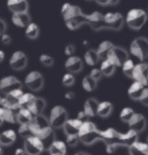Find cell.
<instances>
[{"mask_svg": "<svg viewBox=\"0 0 148 155\" xmlns=\"http://www.w3.org/2000/svg\"><path fill=\"white\" fill-rule=\"evenodd\" d=\"M44 77L38 71H32L26 74L24 79V85L32 91H40L44 87Z\"/></svg>", "mask_w": 148, "mask_h": 155, "instance_id": "9", "label": "cell"}, {"mask_svg": "<svg viewBox=\"0 0 148 155\" xmlns=\"http://www.w3.org/2000/svg\"><path fill=\"white\" fill-rule=\"evenodd\" d=\"M135 114V111L134 109H132L131 107H125L121 110L120 112V120H121L123 123L128 124L129 121L131 120V118L133 117V115Z\"/></svg>", "mask_w": 148, "mask_h": 155, "instance_id": "38", "label": "cell"}, {"mask_svg": "<svg viewBox=\"0 0 148 155\" xmlns=\"http://www.w3.org/2000/svg\"><path fill=\"white\" fill-rule=\"evenodd\" d=\"M1 100H2V98H1V97H0V104H1Z\"/></svg>", "mask_w": 148, "mask_h": 155, "instance_id": "58", "label": "cell"}, {"mask_svg": "<svg viewBox=\"0 0 148 155\" xmlns=\"http://www.w3.org/2000/svg\"><path fill=\"white\" fill-rule=\"evenodd\" d=\"M130 53L141 62H143L148 57V39L145 37L134 39L130 44Z\"/></svg>", "mask_w": 148, "mask_h": 155, "instance_id": "3", "label": "cell"}, {"mask_svg": "<svg viewBox=\"0 0 148 155\" xmlns=\"http://www.w3.org/2000/svg\"><path fill=\"white\" fill-rule=\"evenodd\" d=\"M74 96H75V94H74L73 92H71V91H68V92L65 93V98L68 99V100H71V99H73Z\"/></svg>", "mask_w": 148, "mask_h": 155, "instance_id": "52", "label": "cell"}, {"mask_svg": "<svg viewBox=\"0 0 148 155\" xmlns=\"http://www.w3.org/2000/svg\"><path fill=\"white\" fill-rule=\"evenodd\" d=\"M74 155H90L88 153H86V152H83V151H80V152H77V153H75Z\"/></svg>", "mask_w": 148, "mask_h": 155, "instance_id": "56", "label": "cell"}, {"mask_svg": "<svg viewBox=\"0 0 148 155\" xmlns=\"http://www.w3.org/2000/svg\"><path fill=\"white\" fill-rule=\"evenodd\" d=\"M106 30L120 31L125 24V18L120 12H106L105 15Z\"/></svg>", "mask_w": 148, "mask_h": 155, "instance_id": "11", "label": "cell"}, {"mask_svg": "<svg viewBox=\"0 0 148 155\" xmlns=\"http://www.w3.org/2000/svg\"><path fill=\"white\" fill-rule=\"evenodd\" d=\"M83 12L82 9L77 5H73L70 3H64L61 6V15L63 16L64 21H69V19L75 18L82 15Z\"/></svg>", "mask_w": 148, "mask_h": 155, "instance_id": "16", "label": "cell"}, {"mask_svg": "<svg viewBox=\"0 0 148 155\" xmlns=\"http://www.w3.org/2000/svg\"><path fill=\"white\" fill-rule=\"evenodd\" d=\"M18 134H20V137H23V139H26V138L31 137V136H34L31 124H20V128H18Z\"/></svg>", "mask_w": 148, "mask_h": 155, "instance_id": "39", "label": "cell"}, {"mask_svg": "<svg viewBox=\"0 0 148 155\" xmlns=\"http://www.w3.org/2000/svg\"><path fill=\"white\" fill-rule=\"evenodd\" d=\"M128 149L130 155H148V143L137 141Z\"/></svg>", "mask_w": 148, "mask_h": 155, "instance_id": "26", "label": "cell"}, {"mask_svg": "<svg viewBox=\"0 0 148 155\" xmlns=\"http://www.w3.org/2000/svg\"><path fill=\"white\" fill-rule=\"evenodd\" d=\"M27 64V57L23 51L13 52L9 59V65L14 71H21Z\"/></svg>", "mask_w": 148, "mask_h": 155, "instance_id": "14", "label": "cell"}, {"mask_svg": "<svg viewBox=\"0 0 148 155\" xmlns=\"http://www.w3.org/2000/svg\"><path fill=\"white\" fill-rule=\"evenodd\" d=\"M23 148L26 155H40L46 149L42 140L37 136H31L24 139Z\"/></svg>", "mask_w": 148, "mask_h": 155, "instance_id": "5", "label": "cell"}, {"mask_svg": "<svg viewBox=\"0 0 148 155\" xmlns=\"http://www.w3.org/2000/svg\"><path fill=\"white\" fill-rule=\"evenodd\" d=\"M148 21V15L141 8H132L127 12L125 18L126 25L132 30L139 31L145 26Z\"/></svg>", "mask_w": 148, "mask_h": 155, "instance_id": "2", "label": "cell"}, {"mask_svg": "<svg viewBox=\"0 0 148 155\" xmlns=\"http://www.w3.org/2000/svg\"><path fill=\"white\" fill-rule=\"evenodd\" d=\"M37 137H39L40 139L42 140V142L44 143V145H45V148H47V149L49 148V146L56 140V137H55V131L52 127L47 129L45 132H43L42 134L37 136Z\"/></svg>", "mask_w": 148, "mask_h": 155, "instance_id": "28", "label": "cell"}, {"mask_svg": "<svg viewBox=\"0 0 148 155\" xmlns=\"http://www.w3.org/2000/svg\"><path fill=\"white\" fill-rule=\"evenodd\" d=\"M23 83L14 76H7L0 80V91L6 95L15 90H21Z\"/></svg>", "mask_w": 148, "mask_h": 155, "instance_id": "10", "label": "cell"}, {"mask_svg": "<svg viewBox=\"0 0 148 155\" xmlns=\"http://www.w3.org/2000/svg\"><path fill=\"white\" fill-rule=\"evenodd\" d=\"M139 138V134L133 130L129 129L128 132L120 133L119 140H118V147H130L134 143L137 142Z\"/></svg>", "mask_w": 148, "mask_h": 155, "instance_id": "15", "label": "cell"}, {"mask_svg": "<svg viewBox=\"0 0 148 155\" xmlns=\"http://www.w3.org/2000/svg\"><path fill=\"white\" fill-rule=\"evenodd\" d=\"M117 66L114 64L113 62H111L109 59H103L101 60L100 66V70L103 73V76L105 77H111L113 76L115 71H116Z\"/></svg>", "mask_w": 148, "mask_h": 155, "instance_id": "32", "label": "cell"}, {"mask_svg": "<svg viewBox=\"0 0 148 155\" xmlns=\"http://www.w3.org/2000/svg\"><path fill=\"white\" fill-rule=\"evenodd\" d=\"M100 102L94 97H90L84 102L83 105V111L86 113L88 117H92V116L97 115V107Z\"/></svg>", "mask_w": 148, "mask_h": 155, "instance_id": "23", "label": "cell"}, {"mask_svg": "<svg viewBox=\"0 0 148 155\" xmlns=\"http://www.w3.org/2000/svg\"><path fill=\"white\" fill-rule=\"evenodd\" d=\"M120 2V0H109V5H117Z\"/></svg>", "mask_w": 148, "mask_h": 155, "instance_id": "54", "label": "cell"}, {"mask_svg": "<svg viewBox=\"0 0 148 155\" xmlns=\"http://www.w3.org/2000/svg\"><path fill=\"white\" fill-rule=\"evenodd\" d=\"M40 34V29L38 27L37 24L35 23H31L29 25H27L26 28V36L31 40H35L39 37Z\"/></svg>", "mask_w": 148, "mask_h": 155, "instance_id": "35", "label": "cell"}, {"mask_svg": "<svg viewBox=\"0 0 148 155\" xmlns=\"http://www.w3.org/2000/svg\"><path fill=\"white\" fill-rule=\"evenodd\" d=\"M14 155H26L24 148H17L14 151Z\"/></svg>", "mask_w": 148, "mask_h": 155, "instance_id": "50", "label": "cell"}, {"mask_svg": "<svg viewBox=\"0 0 148 155\" xmlns=\"http://www.w3.org/2000/svg\"><path fill=\"white\" fill-rule=\"evenodd\" d=\"M147 142H148V137H147Z\"/></svg>", "mask_w": 148, "mask_h": 155, "instance_id": "60", "label": "cell"}, {"mask_svg": "<svg viewBox=\"0 0 148 155\" xmlns=\"http://www.w3.org/2000/svg\"><path fill=\"white\" fill-rule=\"evenodd\" d=\"M31 127L32 133H34V136H39L43 132H45L47 129L51 128V124L50 121H49V120L45 115L39 114V115H35L34 120L31 123Z\"/></svg>", "mask_w": 148, "mask_h": 155, "instance_id": "12", "label": "cell"}, {"mask_svg": "<svg viewBox=\"0 0 148 155\" xmlns=\"http://www.w3.org/2000/svg\"><path fill=\"white\" fill-rule=\"evenodd\" d=\"M35 97L37 96H35L34 94H32V93H23L20 101V108L29 109L32 107V105L34 104Z\"/></svg>", "mask_w": 148, "mask_h": 155, "instance_id": "33", "label": "cell"}, {"mask_svg": "<svg viewBox=\"0 0 148 155\" xmlns=\"http://www.w3.org/2000/svg\"><path fill=\"white\" fill-rule=\"evenodd\" d=\"M40 62L42 63L44 66H48V68H50V66H52L54 64V59L51 55L44 53V54L40 55Z\"/></svg>", "mask_w": 148, "mask_h": 155, "instance_id": "41", "label": "cell"}, {"mask_svg": "<svg viewBox=\"0 0 148 155\" xmlns=\"http://www.w3.org/2000/svg\"><path fill=\"white\" fill-rule=\"evenodd\" d=\"M7 6L12 13L26 12L29 10L27 0H7Z\"/></svg>", "mask_w": 148, "mask_h": 155, "instance_id": "21", "label": "cell"}, {"mask_svg": "<svg viewBox=\"0 0 148 155\" xmlns=\"http://www.w3.org/2000/svg\"><path fill=\"white\" fill-rule=\"evenodd\" d=\"M113 104L109 101H101L97 107V115L100 117H108L113 112Z\"/></svg>", "mask_w": 148, "mask_h": 155, "instance_id": "30", "label": "cell"}, {"mask_svg": "<svg viewBox=\"0 0 148 155\" xmlns=\"http://www.w3.org/2000/svg\"><path fill=\"white\" fill-rule=\"evenodd\" d=\"M82 68H83V62L80 58L75 55L69 56L65 61V68L68 71V73L77 74L82 70Z\"/></svg>", "mask_w": 148, "mask_h": 155, "instance_id": "19", "label": "cell"}, {"mask_svg": "<svg viewBox=\"0 0 148 155\" xmlns=\"http://www.w3.org/2000/svg\"><path fill=\"white\" fill-rule=\"evenodd\" d=\"M1 42L4 44V45H9L10 43H11V37H10V35H8V34H3L1 36Z\"/></svg>", "mask_w": 148, "mask_h": 155, "instance_id": "47", "label": "cell"}, {"mask_svg": "<svg viewBox=\"0 0 148 155\" xmlns=\"http://www.w3.org/2000/svg\"><path fill=\"white\" fill-rule=\"evenodd\" d=\"M11 21L15 27H18V28H26L27 25H29L32 23L31 15H29V12L12 13Z\"/></svg>", "mask_w": 148, "mask_h": 155, "instance_id": "20", "label": "cell"}, {"mask_svg": "<svg viewBox=\"0 0 148 155\" xmlns=\"http://www.w3.org/2000/svg\"><path fill=\"white\" fill-rule=\"evenodd\" d=\"M2 147H3V146H2L1 144H0V155H1L2 152H3V150H2Z\"/></svg>", "mask_w": 148, "mask_h": 155, "instance_id": "57", "label": "cell"}, {"mask_svg": "<svg viewBox=\"0 0 148 155\" xmlns=\"http://www.w3.org/2000/svg\"><path fill=\"white\" fill-rule=\"evenodd\" d=\"M106 59L113 62L116 66H122L129 59V53L125 48L121 46L114 45L113 48L109 50Z\"/></svg>", "mask_w": 148, "mask_h": 155, "instance_id": "7", "label": "cell"}, {"mask_svg": "<svg viewBox=\"0 0 148 155\" xmlns=\"http://www.w3.org/2000/svg\"><path fill=\"white\" fill-rule=\"evenodd\" d=\"M114 47V44L109 41H103L100 45H98L97 49V53L98 55V58L100 60H103L106 59V56H108L109 50Z\"/></svg>", "mask_w": 148, "mask_h": 155, "instance_id": "29", "label": "cell"}, {"mask_svg": "<svg viewBox=\"0 0 148 155\" xmlns=\"http://www.w3.org/2000/svg\"><path fill=\"white\" fill-rule=\"evenodd\" d=\"M2 107V106H1ZM3 108V113H4V121H7L9 124H13L16 121V111L9 108Z\"/></svg>", "mask_w": 148, "mask_h": 155, "instance_id": "40", "label": "cell"}, {"mask_svg": "<svg viewBox=\"0 0 148 155\" xmlns=\"http://www.w3.org/2000/svg\"><path fill=\"white\" fill-rule=\"evenodd\" d=\"M77 118L84 123V121H86V120H87V118H88V116L86 115V113L84 112L83 110H81V111H79V112L77 113Z\"/></svg>", "mask_w": 148, "mask_h": 155, "instance_id": "49", "label": "cell"}, {"mask_svg": "<svg viewBox=\"0 0 148 155\" xmlns=\"http://www.w3.org/2000/svg\"><path fill=\"white\" fill-rule=\"evenodd\" d=\"M135 63L132 59H129L127 61H125L124 64L122 65V71H123V74H125L127 78H130V79H133V73H134V70H135Z\"/></svg>", "mask_w": 148, "mask_h": 155, "instance_id": "37", "label": "cell"}, {"mask_svg": "<svg viewBox=\"0 0 148 155\" xmlns=\"http://www.w3.org/2000/svg\"><path fill=\"white\" fill-rule=\"evenodd\" d=\"M139 101H140L143 105H145V106H148V87H145V90H144V92L142 94V96Z\"/></svg>", "mask_w": 148, "mask_h": 155, "instance_id": "45", "label": "cell"}, {"mask_svg": "<svg viewBox=\"0 0 148 155\" xmlns=\"http://www.w3.org/2000/svg\"><path fill=\"white\" fill-rule=\"evenodd\" d=\"M46 108V100L42 97H35V100L34 104L32 105V107L29 110L32 112L34 115H39L43 114V111Z\"/></svg>", "mask_w": 148, "mask_h": 155, "instance_id": "31", "label": "cell"}, {"mask_svg": "<svg viewBox=\"0 0 148 155\" xmlns=\"http://www.w3.org/2000/svg\"><path fill=\"white\" fill-rule=\"evenodd\" d=\"M84 61L86 64H88L90 66H94L100 61V58L97 53V50L94 49H89L84 53Z\"/></svg>", "mask_w": 148, "mask_h": 155, "instance_id": "34", "label": "cell"}, {"mask_svg": "<svg viewBox=\"0 0 148 155\" xmlns=\"http://www.w3.org/2000/svg\"><path fill=\"white\" fill-rule=\"evenodd\" d=\"M144 90H145L144 85L134 81L128 89V95L131 99H132V100L139 101L141 98V96H142V94H143V92H144Z\"/></svg>", "mask_w": 148, "mask_h": 155, "instance_id": "22", "label": "cell"}, {"mask_svg": "<svg viewBox=\"0 0 148 155\" xmlns=\"http://www.w3.org/2000/svg\"><path fill=\"white\" fill-rule=\"evenodd\" d=\"M66 145L69 146V147H75L80 141L78 136H66Z\"/></svg>", "mask_w": 148, "mask_h": 155, "instance_id": "43", "label": "cell"}, {"mask_svg": "<svg viewBox=\"0 0 148 155\" xmlns=\"http://www.w3.org/2000/svg\"><path fill=\"white\" fill-rule=\"evenodd\" d=\"M97 86V82L95 80L92 79L91 77L86 76L82 79V87L86 92H92L94 90H95Z\"/></svg>", "mask_w": 148, "mask_h": 155, "instance_id": "36", "label": "cell"}, {"mask_svg": "<svg viewBox=\"0 0 148 155\" xmlns=\"http://www.w3.org/2000/svg\"><path fill=\"white\" fill-rule=\"evenodd\" d=\"M88 76L91 77L92 79L95 80L97 82H98L101 79V78H103V73H101V71L100 70V68H92V70L90 71V73H89Z\"/></svg>", "mask_w": 148, "mask_h": 155, "instance_id": "44", "label": "cell"}, {"mask_svg": "<svg viewBox=\"0 0 148 155\" xmlns=\"http://www.w3.org/2000/svg\"><path fill=\"white\" fill-rule=\"evenodd\" d=\"M64 52L67 56H72L73 53L75 52V46L72 45V44H68V45L65 47Z\"/></svg>", "mask_w": 148, "mask_h": 155, "instance_id": "46", "label": "cell"}, {"mask_svg": "<svg viewBox=\"0 0 148 155\" xmlns=\"http://www.w3.org/2000/svg\"><path fill=\"white\" fill-rule=\"evenodd\" d=\"M129 128L130 130H133V131L139 133L143 132L147 127V120L146 117L141 114V113H136L133 115V117L131 118V120L128 123Z\"/></svg>", "mask_w": 148, "mask_h": 155, "instance_id": "17", "label": "cell"}, {"mask_svg": "<svg viewBox=\"0 0 148 155\" xmlns=\"http://www.w3.org/2000/svg\"><path fill=\"white\" fill-rule=\"evenodd\" d=\"M86 1H90V0H86Z\"/></svg>", "mask_w": 148, "mask_h": 155, "instance_id": "59", "label": "cell"}, {"mask_svg": "<svg viewBox=\"0 0 148 155\" xmlns=\"http://www.w3.org/2000/svg\"><path fill=\"white\" fill-rule=\"evenodd\" d=\"M16 133L13 130H5L0 134V144L2 146H10L15 142Z\"/></svg>", "mask_w": 148, "mask_h": 155, "instance_id": "27", "label": "cell"}, {"mask_svg": "<svg viewBox=\"0 0 148 155\" xmlns=\"http://www.w3.org/2000/svg\"><path fill=\"white\" fill-rule=\"evenodd\" d=\"M4 121V113H3V108L0 106V126L3 124Z\"/></svg>", "mask_w": 148, "mask_h": 155, "instance_id": "53", "label": "cell"}, {"mask_svg": "<svg viewBox=\"0 0 148 155\" xmlns=\"http://www.w3.org/2000/svg\"><path fill=\"white\" fill-rule=\"evenodd\" d=\"M4 57H5V54H4V52L2 51V50H0V62H1L2 60L4 59Z\"/></svg>", "mask_w": 148, "mask_h": 155, "instance_id": "55", "label": "cell"}, {"mask_svg": "<svg viewBox=\"0 0 148 155\" xmlns=\"http://www.w3.org/2000/svg\"><path fill=\"white\" fill-rule=\"evenodd\" d=\"M84 25L89 26L94 31H100V30H106L105 23V15L94 12L89 15H84Z\"/></svg>", "mask_w": 148, "mask_h": 155, "instance_id": "6", "label": "cell"}, {"mask_svg": "<svg viewBox=\"0 0 148 155\" xmlns=\"http://www.w3.org/2000/svg\"><path fill=\"white\" fill-rule=\"evenodd\" d=\"M69 120L68 118L67 110L61 105H56L51 109L50 117H49V121H50L51 127L54 130L56 129H63L65 123Z\"/></svg>", "mask_w": 148, "mask_h": 155, "instance_id": "4", "label": "cell"}, {"mask_svg": "<svg viewBox=\"0 0 148 155\" xmlns=\"http://www.w3.org/2000/svg\"><path fill=\"white\" fill-rule=\"evenodd\" d=\"M35 115L29 109L26 108H20L16 111V123L18 124H31L34 120Z\"/></svg>", "mask_w": 148, "mask_h": 155, "instance_id": "25", "label": "cell"}, {"mask_svg": "<svg viewBox=\"0 0 148 155\" xmlns=\"http://www.w3.org/2000/svg\"><path fill=\"white\" fill-rule=\"evenodd\" d=\"M49 154L50 155H66L67 145L63 141L55 140L48 148Z\"/></svg>", "mask_w": 148, "mask_h": 155, "instance_id": "24", "label": "cell"}, {"mask_svg": "<svg viewBox=\"0 0 148 155\" xmlns=\"http://www.w3.org/2000/svg\"><path fill=\"white\" fill-rule=\"evenodd\" d=\"M62 83H63V85L66 86V87H71L72 85H74V83H75V78H74L73 74H71V73L65 74L64 76L62 77Z\"/></svg>", "mask_w": 148, "mask_h": 155, "instance_id": "42", "label": "cell"}, {"mask_svg": "<svg viewBox=\"0 0 148 155\" xmlns=\"http://www.w3.org/2000/svg\"><path fill=\"white\" fill-rule=\"evenodd\" d=\"M83 124V121L76 118H69L66 123H65L63 130L66 136H78L80 128Z\"/></svg>", "mask_w": 148, "mask_h": 155, "instance_id": "18", "label": "cell"}, {"mask_svg": "<svg viewBox=\"0 0 148 155\" xmlns=\"http://www.w3.org/2000/svg\"><path fill=\"white\" fill-rule=\"evenodd\" d=\"M94 1L97 2V4L103 5V6H105V5H109V0H94Z\"/></svg>", "mask_w": 148, "mask_h": 155, "instance_id": "51", "label": "cell"}, {"mask_svg": "<svg viewBox=\"0 0 148 155\" xmlns=\"http://www.w3.org/2000/svg\"><path fill=\"white\" fill-rule=\"evenodd\" d=\"M6 29H7L6 23H5V21L2 18H0V37H1V36L3 35V34H5V32H6Z\"/></svg>", "mask_w": 148, "mask_h": 155, "instance_id": "48", "label": "cell"}, {"mask_svg": "<svg viewBox=\"0 0 148 155\" xmlns=\"http://www.w3.org/2000/svg\"><path fill=\"white\" fill-rule=\"evenodd\" d=\"M133 80L140 84L144 85L145 87L148 86V63L140 62L135 65V70L133 73Z\"/></svg>", "mask_w": 148, "mask_h": 155, "instance_id": "13", "label": "cell"}, {"mask_svg": "<svg viewBox=\"0 0 148 155\" xmlns=\"http://www.w3.org/2000/svg\"><path fill=\"white\" fill-rule=\"evenodd\" d=\"M23 90H15L12 91V92L6 94L1 100V104L0 106L5 107V108H9L12 109L14 111H17L20 107V98L23 96Z\"/></svg>", "mask_w": 148, "mask_h": 155, "instance_id": "8", "label": "cell"}, {"mask_svg": "<svg viewBox=\"0 0 148 155\" xmlns=\"http://www.w3.org/2000/svg\"><path fill=\"white\" fill-rule=\"evenodd\" d=\"M79 140L85 145H92L97 141H100V130L90 120H86L82 124L78 134Z\"/></svg>", "mask_w": 148, "mask_h": 155, "instance_id": "1", "label": "cell"}]
</instances>
